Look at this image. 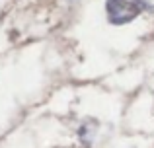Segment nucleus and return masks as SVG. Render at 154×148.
Returning <instances> with one entry per match:
<instances>
[{
  "instance_id": "1",
  "label": "nucleus",
  "mask_w": 154,
  "mask_h": 148,
  "mask_svg": "<svg viewBox=\"0 0 154 148\" xmlns=\"http://www.w3.org/2000/svg\"><path fill=\"white\" fill-rule=\"evenodd\" d=\"M148 8L146 0H107L105 2V10H107V18L111 23L121 26V23H129L140 16Z\"/></svg>"
}]
</instances>
